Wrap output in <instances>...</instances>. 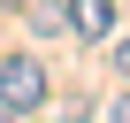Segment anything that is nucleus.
<instances>
[{
    "label": "nucleus",
    "mask_w": 130,
    "mask_h": 123,
    "mask_svg": "<svg viewBox=\"0 0 130 123\" xmlns=\"http://www.w3.org/2000/svg\"><path fill=\"white\" fill-rule=\"evenodd\" d=\"M69 31L77 39H107L115 31V0H69Z\"/></svg>",
    "instance_id": "obj_2"
},
{
    "label": "nucleus",
    "mask_w": 130,
    "mask_h": 123,
    "mask_svg": "<svg viewBox=\"0 0 130 123\" xmlns=\"http://www.w3.org/2000/svg\"><path fill=\"white\" fill-rule=\"evenodd\" d=\"M23 8H31V31H38V39L69 31V0H23Z\"/></svg>",
    "instance_id": "obj_3"
},
{
    "label": "nucleus",
    "mask_w": 130,
    "mask_h": 123,
    "mask_svg": "<svg viewBox=\"0 0 130 123\" xmlns=\"http://www.w3.org/2000/svg\"><path fill=\"white\" fill-rule=\"evenodd\" d=\"M107 123H130V85H122V100L107 108Z\"/></svg>",
    "instance_id": "obj_5"
},
{
    "label": "nucleus",
    "mask_w": 130,
    "mask_h": 123,
    "mask_svg": "<svg viewBox=\"0 0 130 123\" xmlns=\"http://www.w3.org/2000/svg\"><path fill=\"white\" fill-rule=\"evenodd\" d=\"M38 100H46V69H38L31 54H8V61H0V123L31 115Z\"/></svg>",
    "instance_id": "obj_1"
},
{
    "label": "nucleus",
    "mask_w": 130,
    "mask_h": 123,
    "mask_svg": "<svg viewBox=\"0 0 130 123\" xmlns=\"http://www.w3.org/2000/svg\"><path fill=\"white\" fill-rule=\"evenodd\" d=\"M115 77H122V85H130V39H122V46H115Z\"/></svg>",
    "instance_id": "obj_4"
}]
</instances>
